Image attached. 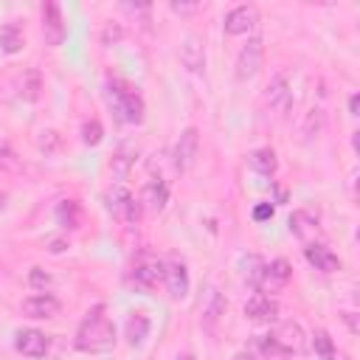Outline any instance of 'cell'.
I'll return each instance as SVG.
<instances>
[{"mask_svg": "<svg viewBox=\"0 0 360 360\" xmlns=\"http://www.w3.org/2000/svg\"><path fill=\"white\" fill-rule=\"evenodd\" d=\"M22 45H25V37H22V28L17 22H8L0 28V48L6 53H17V51H22Z\"/></svg>", "mask_w": 360, "mask_h": 360, "instance_id": "obj_26", "label": "cell"}, {"mask_svg": "<svg viewBox=\"0 0 360 360\" xmlns=\"http://www.w3.org/2000/svg\"><path fill=\"white\" fill-rule=\"evenodd\" d=\"M56 222L62 225V228H79L82 225V205L76 202V200H62L59 205H56Z\"/></svg>", "mask_w": 360, "mask_h": 360, "instance_id": "obj_24", "label": "cell"}, {"mask_svg": "<svg viewBox=\"0 0 360 360\" xmlns=\"http://www.w3.org/2000/svg\"><path fill=\"white\" fill-rule=\"evenodd\" d=\"M174 360H194V357H191V354H177Z\"/></svg>", "mask_w": 360, "mask_h": 360, "instance_id": "obj_40", "label": "cell"}, {"mask_svg": "<svg viewBox=\"0 0 360 360\" xmlns=\"http://www.w3.org/2000/svg\"><path fill=\"white\" fill-rule=\"evenodd\" d=\"M225 315V301H222V295L217 292V290H211V298H208V307H205V312H202V326H205V332H217V323H219V318Z\"/></svg>", "mask_w": 360, "mask_h": 360, "instance_id": "obj_25", "label": "cell"}, {"mask_svg": "<svg viewBox=\"0 0 360 360\" xmlns=\"http://www.w3.org/2000/svg\"><path fill=\"white\" fill-rule=\"evenodd\" d=\"M270 217H273V205H270V202H259V205L253 208V219H256V222L270 219Z\"/></svg>", "mask_w": 360, "mask_h": 360, "instance_id": "obj_32", "label": "cell"}, {"mask_svg": "<svg viewBox=\"0 0 360 360\" xmlns=\"http://www.w3.org/2000/svg\"><path fill=\"white\" fill-rule=\"evenodd\" d=\"M59 309H62V304H59V298L51 295V292H37V295H28V298L22 301V312H25L28 318H53Z\"/></svg>", "mask_w": 360, "mask_h": 360, "instance_id": "obj_14", "label": "cell"}, {"mask_svg": "<svg viewBox=\"0 0 360 360\" xmlns=\"http://www.w3.org/2000/svg\"><path fill=\"white\" fill-rule=\"evenodd\" d=\"M321 127H323V112L321 110H309L307 112V124H304V135L307 138H315L321 132Z\"/></svg>", "mask_w": 360, "mask_h": 360, "instance_id": "obj_31", "label": "cell"}, {"mask_svg": "<svg viewBox=\"0 0 360 360\" xmlns=\"http://www.w3.org/2000/svg\"><path fill=\"white\" fill-rule=\"evenodd\" d=\"M233 360H256V357H253V354H248V352H239Z\"/></svg>", "mask_w": 360, "mask_h": 360, "instance_id": "obj_39", "label": "cell"}, {"mask_svg": "<svg viewBox=\"0 0 360 360\" xmlns=\"http://www.w3.org/2000/svg\"><path fill=\"white\" fill-rule=\"evenodd\" d=\"M101 138H104V129H101V124H98L96 118L84 121V127H82V141H84L87 146H98V143H101Z\"/></svg>", "mask_w": 360, "mask_h": 360, "instance_id": "obj_30", "label": "cell"}, {"mask_svg": "<svg viewBox=\"0 0 360 360\" xmlns=\"http://www.w3.org/2000/svg\"><path fill=\"white\" fill-rule=\"evenodd\" d=\"M180 62H183V68L191 70V73H200V70H202V65H205V51H202L200 37H194V34L186 37V42H183V48H180Z\"/></svg>", "mask_w": 360, "mask_h": 360, "instance_id": "obj_17", "label": "cell"}, {"mask_svg": "<svg viewBox=\"0 0 360 360\" xmlns=\"http://www.w3.org/2000/svg\"><path fill=\"white\" fill-rule=\"evenodd\" d=\"M118 37H121V31H118V25H115V28H112V25H107V28H104V45H110V42H115Z\"/></svg>", "mask_w": 360, "mask_h": 360, "instance_id": "obj_37", "label": "cell"}, {"mask_svg": "<svg viewBox=\"0 0 360 360\" xmlns=\"http://www.w3.org/2000/svg\"><path fill=\"white\" fill-rule=\"evenodd\" d=\"M340 318L346 321V326H349V332H352V335H357V332H360V323H357V312H343Z\"/></svg>", "mask_w": 360, "mask_h": 360, "instance_id": "obj_35", "label": "cell"}, {"mask_svg": "<svg viewBox=\"0 0 360 360\" xmlns=\"http://www.w3.org/2000/svg\"><path fill=\"white\" fill-rule=\"evenodd\" d=\"M37 146H39V152H45V155H56V152L62 149V135H59L56 129H42L39 138H37Z\"/></svg>", "mask_w": 360, "mask_h": 360, "instance_id": "obj_28", "label": "cell"}, {"mask_svg": "<svg viewBox=\"0 0 360 360\" xmlns=\"http://www.w3.org/2000/svg\"><path fill=\"white\" fill-rule=\"evenodd\" d=\"M290 233L298 236L301 242H307L309 236L318 233V217H312L309 211H295L290 217Z\"/></svg>", "mask_w": 360, "mask_h": 360, "instance_id": "obj_22", "label": "cell"}, {"mask_svg": "<svg viewBox=\"0 0 360 360\" xmlns=\"http://www.w3.org/2000/svg\"><path fill=\"white\" fill-rule=\"evenodd\" d=\"M14 346H17L20 354H25V357H31V360H39V357L48 354V346H51V343H48V338H45L39 329H20Z\"/></svg>", "mask_w": 360, "mask_h": 360, "instance_id": "obj_12", "label": "cell"}, {"mask_svg": "<svg viewBox=\"0 0 360 360\" xmlns=\"http://www.w3.org/2000/svg\"><path fill=\"white\" fill-rule=\"evenodd\" d=\"M42 34L48 45H62L65 39V20H62V8L53 0L42 3Z\"/></svg>", "mask_w": 360, "mask_h": 360, "instance_id": "obj_11", "label": "cell"}, {"mask_svg": "<svg viewBox=\"0 0 360 360\" xmlns=\"http://www.w3.org/2000/svg\"><path fill=\"white\" fill-rule=\"evenodd\" d=\"M3 205H6V194L0 191V208H3Z\"/></svg>", "mask_w": 360, "mask_h": 360, "instance_id": "obj_41", "label": "cell"}, {"mask_svg": "<svg viewBox=\"0 0 360 360\" xmlns=\"http://www.w3.org/2000/svg\"><path fill=\"white\" fill-rule=\"evenodd\" d=\"M135 155H138V146H135V143H121V146H118V152L112 155L110 172H112L118 180H124V177L129 174L132 163H135Z\"/></svg>", "mask_w": 360, "mask_h": 360, "instance_id": "obj_21", "label": "cell"}, {"mask_svg": "<svg viewBox=\"0 0 360 360\" xmlns=\"http://www.w3.org/2000/svg\"><path fill=\"white\" fill-rule=\"evenodd\" d=\"M245 315L253 321V323H273L278 318V304L270 298V295H250L248 304H245Z\"/></svg>", "mask_w": 360, "mask_h": 360, "instance_id": "obj_13", "label": "cell"}, {"mask_svg": "<svg viewBox=\"0 0 360 360\" xmlns=\"http://www.w3.org/2000/svg\"><path fill=\"white\" fill-rule=\"evenodd\" d=\"M264 107H270V110H287L290 107V82L284 73L270 79V84L264 87Z\"/></svg>", "mask_w": 360, "mask_h": 360, "instance_id": "obj_16", "label": "cell"}, {"mask_svg": "<svg viewBox=\"0 0 360 360\" xmlns=\"http://www.w3.org/2000/svg\"><path fill=\"white\" fill-rule=\"evenodd\" d=\"M141 205H146L149 211H163L166 208V202H169V186L158 177V180H149L146 186H143V191H141V200H138Z\"/></svg>", "mask_w": 360, "mask_h": 360, "instance_id": "obj_18", "label": "cell"}, {"mask_svg": "<svg viewBox=\"0 0 360 360\" xmlns=\"http://www.w3.org/2000/svg\"><path fill=\"white\" fill-rule=\"evenodd\" d=\"M270 340H273L284 354H292V352H304V349H307V335H304V329H301L295 321H281V323L273 329Z\"/></svg>", "mask_w": 360, "mask_h": 360, "instance_id": "obj_8", "label": "cell"}, {"mask_svg": "<svg viewBox=\"0 0 360 360\" xmlns=\"http://www.w3.org/2000/svg\"><path fill=\"white\" fill-rule=\"evenodd\" d=\"M174 14H191V11H197L200 8V3H172L169 6Z\"/></svg>", "mask_w": 360, "mask_h": 360, "instance_id": "obj_34", "label": "cell"}, {"mask_svg": "<svg viewBox=\"0 0 360 360\" xmlns=\"http://www.w3.org/2000/svg\"><path fill=\"white\" fill-rule=\"evenodd\" d=\"M262 62H264V42H262V37H253L242 45V51L236 56V79L239 82L253 79L262 70Z\"/></svg>", "mask_w": 360, "mask_h": 360, "instance_id": "obj_4", "label": "cell"}, {"mask_svg": "<svg viewBox=\"0 0 360 360\" xmlns=\"http://www.w3.org/2000/svg\"><path fill=\"white\" fill-rule=\"evenodd\" d=\"M312 346H315V354H318L321 360H340V357H338V352H335L332 338H329L323 329H318V332L312 335Z\"/></svg>", "mask_w": 360, "mask_h": 360, "instance_id": "obj_27", "label": "cell"}, {"mask_svg": "<svg viewBox=\"0 0 360 360\" xmlns=\"http://www.w3.org/2000/svg\"><path fill=\"white\" fill-rule=\"evenodd\" d=\"M20 169H22V163H20L17 152L6 141H0V172H20Z\"/></svg>", "mask_w": 360, "mask_h": 360, "instance_id": "obj_29", "label": "cell"}, {"mask_svg": "<svg viewBox=\"0 0 360 360\" xmlns=\"http://www.w3.org/2000/svg\"><path fill=\"white\" fill-rule=\"evenodd\" d=\"M73 343H76L79 352H90V354H101V352H110L115 346V326L104 315L101 307L87 312V318L76 329V340Z\"/></svg>", "mask_w": 360, "mask_h": 360, "instance_id": "obj_1", "label": "cell"}, {"mask_svg": "<svg viewBox=\"0 0 360 360\" xmlns=\"http://www.w3.org/2000/svg\"><path fill=\"white\" fill-rule=\"evenodd\" d=\"M256 22H259V8H256L253 3L236 6V8H231V11H228V17H225V34H228V37L248 34Z\"/></svg>", "mask_w": 360, "mask_h": 360, "instance_id": "obj_10", "label": "cell"}, {"mask_svg": "<svg viewBox=\"0 0 360 360\" xmlns=\"http://www.w3.org/2000/svg\"><path fill=\"white\" fill-rule=\"evenodd\" d=\"M197 155H200V132L194 127H186L174 143V169L188 172L197 163Z\"/></svg>", "mask_w": 360, "mask_h": 360, "instance_id": "obj_5", "label": "cell"}, {"mask_svg": "<svg viewBox=\"0 0 360 360\" xmlns=\"http://www.w3.org/2000/svg\"><path fill=\"white\" fill-rule=\"evenodd\" d=\"M292 278V267L287 259H273L270 264H262L259 270V278H256V292L262 295H273V292H281Z\"/></svg>", "mask_w": 360, "mask_h": 360, "instance_id": "obj_3", "label": "cell"}, {"mask_svg": "<svg viewBox=\"0 0 360 360\" xmlns=\"http://www.w3.org/2000/svg\"><path fill=\"white\" fill-rule=\"evenodd\" d=\"M163 284H166V290H169V295H172L174 301L186 298V295H188V287H191L186 262H180V259L163 262Z\"/></svg>", "mask_w": 360, "mask_h": 360, "instance_id": "obj_7", "label": "cell"}, {"mask_svg": "<svg viewBox=\"0 0 360 360\" xmlns=\"http://www.w3.org/2000/svg\"><path fill=\"white\" fill-rule=\"evenodd\" d=\"M107 98H110V107H112V112L121 118V121H127V124H141L143 121V98L127 84V82H121V79H112L110 84H107Z\"/></svg>", "mask_w": 360, "mask_h": 360, "instance_id": "obj_2", "label": "cell"}, {"mask_svg": "<svg viewBox=\"0 0 360 360\" xmlns=\"http://www.w3.org/2000/svg\"><path fill=\"white\" fill-rule=\"evenodd\" d=\"M68 248H70L68 239H51V242H48V250H51V253H62V250H68Z\"/></svg>", "mask_w": 360, "mask_h": 360, "instance_id": "obj_36", "label": "cell"}, {"mask_svg": "<svg viewBox=\"0 0 360 360\" xmlns=\"http://www.w3.org/2000/svg\"><path fill=\"white\" fill-rule=\"evenodd\" d=\"M39 93H42V73H39V68L22 70L20 79H17V96L22 101H37Z\"/></svg>", "mask_w": 360, "mask_h": 360, "instance_id": "obj_19", "label": "cell"}, {"mask_svg": "<svg viewBox=\"0 0 360 360\" xmlns=\"http://www.w3.org/2000/svg\"><path fill=\"white\" fill-rule=\"evenodd\" d=\"M304 256H307V262H309L315 270H321V273H338V270H340L338 253H332V250H329L326 245H321V242L307 245V248H304Z\"/></svg>", "mask_w": 360, "mask_h": 360, "instance_id": "obj_15", "label": "cell"}, {"mask_svg": "<svg viewBox=\"0 0 360 360\" xmlns=\"http://www.w3.org/2000/svg\"><path fill=\"white\" fill-rule=\"evenodd\" d=\"M110 211H112L115 219H121V222H127V225H135L138 217H141V202H138L124 186H115V188L110 191Z\"/></svg>", "mask_w": 360, "mask_h": 360, "instance_id": "obj_9", "label": "cell"}, {"mask_svg": "<svg viewBox=\"0 0 360 360\" xmlns=\"http://www.w3.org/2000/svg\"><path fill=\"white\" fill-rule=\"evenodd\" d=\"M31 284H34V287H45V284H51V276L42 273L39 267H34V270H31Z\"/></svg>", "mask_w": 360, "mask_h": 360, "instance_id": "obj_33", "label": "cell"}, {"mask_svg": "<svg viewBox=\"0 0 360 360\" xmlns=\"http://www.w3.org/2000/svg\"><path fill=\"white\" fill-rule=\"evenodd\" d=\"M152 323H149V315L146 312H129L127 318V343L129 346H141L149 335Z\"/></svg>", "mask_w": 360, "mask_h": 360, "instance_id": "obj_20", "label": "cell"}, {"mask_svg": "<svg viewBox=\"0 0 360 360\" xmlns=\"http://www.w3.org/2000/svg\"><path fill=\"white\" fill-rule=\"evenodd\" d=\"M357 110H360V96H357V93H352V96H349V112H352V115H357Z\"/></svg>", "mask_w": 360, "mask_h": 360, "instance_id": "obj_38", "label": "cell"}, {"mask_svg": "<svg viewBox=\"0 0 360 360\" xmlns=\"http://www.w3.org/2000/svg\"><path fill=\"white\" fill-rule=\"evenodd\" d=\"M250 169L253 172H259V174H273L276 169H278V160H276V152L270 149V146H262V149H256V152H250Z\"/></svg>", "mask_w": 360, "mask_h": 360, "instance_id": "obj_23", "label": "cell"}, {"mask_svg": "<svg viewBox=\"0 0 360 360\" xmlns=\"http://www.w3.org/2000/svg\"><path fill=\"white\" fill-rule=\"evenodd\" d=\"M132 281L141 290H155L158 284H163V262L158 256H141L132 267Z\"/></svg>", "mask_w": 360, "mask_h": 360, "instance_id": "obj_6", "label": "cell"}]
</instances>
